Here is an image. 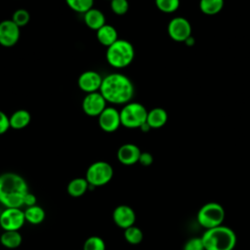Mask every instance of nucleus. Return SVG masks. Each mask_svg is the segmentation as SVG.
<instances>
[{
  "mask_svg": "<svg viewBox=\"0 0 250 250\" xmlns=\"http://www.w3.org/2000/svg\"><path fill=\"white\" fill-rule=\"evenodd\" d=\"M134 91L131 79L119 72L109 73L104 77L100 88V93L106 103L123 105L131 102Z\"/></svg>",
  "mask_w": 250,
  "mask_h": 250,
  "instance_id": "obj_1",
  "label": "nucleus"
},
{
  "mask_svg": "<svg viewBox=\"0 0 250 250\" xmlns=\"http://www.w3.org/2000/svg\"><path fill=\"white\" fill-rule=\"evenodd\" d=\"M28 191L27 183L21 175L14 172L0 175V203L5 208H21Z\"/></svg>",
  "mask_w": 250,
  "mask_h": 250,
  "instance_id": "obj_2",
  "label": "nucleus"
},
{
  "mask_svg": "<svg viewBox=\"0 0 250 250\" xmlns=\"http://www.w3.org/2000/svg\"><path fill=\"white\" fill-rule=\"evenodd\" d=\"M205 250H233L236 234L229 227L218 226L208 229L201 236Z\"/></svg>",
  "mask_w": 250,
  "mask_h": 250,
  "instance_id": "obj_3",
  "label": "nucleus"
},
{
  "mask_svg": "<svg viewBox=\"0 0 250 250\" xmlns=\"http://www.w3.org/2000/svg\"><path fill=\"white\" fill-rule=\"evenodd\" d=\"M135 50L131 42L118 39L106 48L105 59L107 63L114 68H125L134 60Z\"/></svg>",
  "mask_w": 250,
  "mask_h": 250,
  "instance_id": "obj_4",
  "label": "nucleus"
},
{
  "mask_svg": "<svg viewBox=\"0 0 250 250\" xmlns=\"http://www.w3.org/2000/svg\"><path fill=\"white\" fill-rule=\"evenodd\" d=\"M119 113L121 125L129 129L140 128L146 121L147 116V110L145 105L136 102L124 104Z\"/></svg>",
  "mask_w": 250,
  "mask_h": 250,
  "instance_id": "obj_5",
  "label": "nucleus"
},
{
  "mask_svg": "<svg viewBox=\"0 0 250 250\" xmlns=\"http://www.w3.org/2000/svg\"><path fill=\"white\" fill-rule=\"evenodd\" d=\"M113 168L106 161H96L92 163L85 175V179L89 183L90 187L98 188L109 183L113 177Z\"/></svg>",
  "mask_w": 250,
  "mask_h": 250,
  "instance_id": "obj_6",
  "label": "nucleus"
},
{
  "mask_svg": "<svg viewBox=\"0 0 250 250\" xmlns=\"http://www.w3.org/2000/svg\"><path fill=\"white\" fill-rule=\"evenodd\" d=\"M225 209L220 203L208 202L197 213V221L204 229H212L221 226L225 219Z\"/></svg>",
  "mask_w": 250,
  "mask_h": 250,
  "instance_id": "obj_7",
  "label": "nucleus"
},
{
  "mask_svg": "<svg viewBox=\"0 0 250 250\" xmlns=\"http://www.w3.org/2000/svg\"><path fill=\"white\" fill-rule=\"evenodd\" d=\"M25 222L24 213L21 208H5L0 214V227L3 230H20Z\"/></svg>",
  "mask_w": 250,
  "mask_h": 250,
  "instance_id": "obj_8",
  "label": "nucleus"
},
{
  "mask_svg": "<svg viewBox=\"0 0 250 250\" xmlns=\"http://www.w3.org/2000/svg\"><path fill=\"white\" fill-rule=\"evenodd\" d=\"M167 31L174 41L185 42L191 35V25L186 18L176 17L169 21Z\"/></svg>",
  "mask_w": 250,
  "mask_h": 250,
  "instance_id": "obj_9",
  "label": "nucleus"
},
{
  "mask_svg": "<svg viewBox=\"0 0 250 250\" xmlns=\"http://www.w3.org/2000/svg\"><path fill=\"white\" fill-rule=\"evenodd\" d=\"M106 101L103 95L98 92L86 94L82 101V109L90 117H98L106 107Z\"/></svg>",
  "mask_w": 250,
  "mask_h": 250,
  "instance_id": "obj_10",
  "label": "nucleus"
},
{
  "mask_svg": "<svg viewBox=\"0 0 250 250\" xmlns=\"http://www.w3.org/2000/svg\"><path fill=\"white\" fill-rule=\"evenodd\" d=\"M21 29L12 20L0 21V45L3 47H13L20 40Z\"/></svg>",
  "mask_w": 250,
  "mask_h": 250,
  "instance_id": "obj_11",
  "label": "nucleus"
},
{
  "mask_svg": "<svg viewBox=\"0 0 250 250\" xmlns=\"http://www.w3.org/2000/svg\"><path fill=\"white\" fill-rule=\"evenodd\" d=\"M98 123L104 132H115L121 125L119 110L113 106H106L98 116Z\"/></svg>",
  "mask_w": 250,
  "mask_h": 250,
  "instance_id": "obj_12",
  "label": "nucleus"
},
{
  "mask_svg": "<svg viewBox=\"0 0 250 250\" xmlns=\"http://www.w3.org/2000/svg\"><path fill=\"white\" fill-rule=\"evenodd\" d=\"M103 78L101 74L95 70H86L82 72L77 80L78 87L86 94L100 91Z\"/></svg>",
  "mask_w": 250,
  "mask_h": 250,
  "instance_id": "obj_13",
  "label": "nucleus"
},
{
  "mask_svg": "<svg viewBox=\"0 0 250 250\" xmlns=\"http://www.w3.org/2000/svg\"><path fill=\"white\" fill-rule=\"evenodd\" d=\"M112 220L120 229H127L135 225L136 213L132 207L126 204H121L115 207L112 212Z\"/></svg>",
  "mask_w": 250,
  "mask_h": 250,
  "instance_id": "obj_14",
  "label": "nucleus"
},
{
  "mask_svg": "<svg viewBox=\"0 0 250 250\" xmlns=\"http://www.w3.org/2000/svg\"><path fill=\"white\" fill-rule=\"evenodd\" d=\"M141 152L142 151L138 146L128 143L119 146L116 156L121 164L130 166L139 162Z\"/></svg>",
  "mask_w": 250,
  "mask_h": 250,
  "instance_id": "obj_15",
  "label": "nucleus"
},
{
  "mask_svg": "<svg viewBox=\"0 0 250 250\" xmlns=\"http://www.w3.org/2000/svg\"><path fill=\"white\" fill-rule=\"evenodd\" d=\"M84 15V22L92 30H99L102 26H104L105 22V16L104 13L96 8H92L87 11Z\"/></svg>",
  "mask_w": 250,
  "mask_h": 250,
  "instance_id": "obj_16",
  "label": "nucleus"
},
{
  "mask_svg": "<svg viewBox=\"0 0 250 250\" xmlns=\"http://www.w3.org/2000/svg\"><path fill=\"white\" fill-rule=\"evenodd\" d=\"M96 32H97V39L99 43L106 48L112 45L116 40H118L117 30L111 24L105 23Z\"/></svg>",
  "mask_w": 250,
  "mask_h": 250,
  "instance_id": "obj_17",
  "label": "nucleus"
},
{
  "mask_svg": "<svg viewBox=\"0 0 250 250\" xmlns=\"http://www.w3.org/2000/svg\"><path fill=\"white\" fill-rule=\"evenodd\" d=\"M168 120V114L166 110L162 107H154L147 111L146 122L151 127V129L161 128L166 124Z\"/></svg>",
  "mask_w": 250,
  "mask_h": 250,
  "instance_id": "obj_18",
  "label": "nucleus"
},
{
  "mask_svg": "<svg viewBox=\"0 0 250 250\" xmlns=\"http://www.w3.org/2000/svg\"><path fill=\"white\" fill-rule=\"evenodd\" d=\"M10 127L14 130H21L25 128L31 121V115L26 109H18L9 117Z\"/></svg>",
  "mask_w": 250,
  "mask_h": 250,
  "instance_id": "obj_19",
  "label": "nucleus"
},
{
  "mask_svg": "<svg viewBox=\"0 0 250 250\" xmlns=\"http://www.w3.org/2000/svg\"><path fill=\"white\" fill-rule=\"evenodd\" d=\"M90 185L85 178H74L68 183L66 190L70 196L80 197L87 191Z\"/></svg>",
  "mask_w": 250,
  "mask_h": 250,
  "instance_id": "obj_20",
  "label": "nucleus"
},
{
  "mask_svg": "<svg viewBox=\"0 0 250 250\" xmlns=\"http://www.w3.org/2000/svg\"><path fill=\"white\" fill-rule=\"evenodd\" d=\"M21 242L22 237L19 230H4L0 236V243L9 249L18 248Z\"/></svg>",
  "mask_w": 250,
  "mask_h": 250,
  "instance_id": "obj_21",
  "label": "nucleus"
},
{
  "mask_svg": "<svg viewBox=\"0 0 250 250\" xmlns=\"http://www.w3.org/2000/svg\"><path fill=\"white\" fill-rule=\"evenodd\" d=\"M23 213H24L25 221L31 225L41 224L45 220V216H46L44 209L37 204L26 207Z\"/></svg>",
  "mask_w": 250,
  "mask_h": 250,
  "instance_id": "obj_22",
  "label": "nucleus"
},
{
  "mask_svg": "<svg viewBox=\"0 0 250 250\" xmlns=\"http://www.w3.org/2000/svg\"><path fill=\"white\" fill-rule=\"evenodd\" d=\"M224 7V0H199L200 11L207 16L219 14Z\"/></svg>",
  "mask_w": 250,
  "mask_h": 250,
  "instance_id": "obj_23",
  "label": "nucleus"
},
{
  "mask_svg": "<svg viewBox=\"0 0 250 250\" xmlns=\"http://www.w3.org/2000/svg\"><path fill=\"white\" fill-rule=\"evenodd\" d=\"M124 238L129 244L137 245L142 242L144 238V233L140 228L134 225L124 229Z\"/></svg>",
  "mask_w": 250,
  "mask_h": 250,
  "instance_id": "obj_24",
  "label": "nucleus"
},
{
  "mask_svg": "<svg viewBox=\"0 0 250 250\" xmlns=\"http://www.w3.org/2000/svg\"><path fill=\"white\" fill-rule=\"evenodd\" d=\"M66 5L74 12L85 14L93 8L94 0H65Z\"/></svg>",
  "mask_w": 250,
  "mask_h": 250,
  "instance_id": "obj_25",
  "label": "nucleus"
},
{
  "mask_svg": "<svg viewBox=\"0 0 250 250\" xmlns=\"http://www.w3.org/2000/svg\"><path fill=\"white\" fill-rule=\"evenodd\" d=\"M156 8L165 14L176 12L180 7V0H155Z\"/></svg>",
  "mask_w": 250,
  "mask_h": 250,
  "instance_id": "obj_26",
  "label": "nucleus"
},
{
  "mask_svg": "<svg viewBox=\"0 0 250 250\" xmlns=\"http://www.w3.org/2000/svg\"><path fill=\"white\" fill-rule=\"evenodd\" d=\"M83 250H105V243L102 237L92 235L85 240Z\"/></svg>",
  "mask_w": 250,
  "mask_h": 250,
  "instance_id": "obj_27",
  "label": "nucleus"
},
{
  "mask_svg": "<svg viewBox=\"0 0 250 250\" xmlns=\"http://www.w3.org/2000/svg\"><path fill=\"white\" fill-rule=\"evenodd\" d=\"M11 20L21 28L29 22L30 15L29 12L25 9H18L14 12Z\"/></svg>",
  "mask_w": 250,
  "mask_h": 250,
  "instance_id": "obj_28",
  "label": "nucleus"
},
{
  "mask_svg": "<svg viewBox=\"0 0 250 250\" xmlns=\"http://www.w3.org/2000/svg\"><path fill=\"white\" fill-rule=\"evenodd\" d=\"M109 2L111 11L117 16H123L129 10L128 0H111Z\"/></svg>",
  "mask_w": 250,
  "mask_h": 250,
  "instance_id": "obj_29",
  "label": "nucleus"
},
{
  "mask_svg": "<svg viewBox=\"0 0 250 250\" xmlns=\"http://www.w3.org/2000/svg\"><path fill=\"white\" fill-rule=\"evenodd\" d=\"M184 250H205L201 237H192L188 239L184 246Z\"/></svg>",
  "mask_w": 250,
  "mask_h": 250,
  "instance_id": "obj_30",
  "label": "nucleus"
},
{
  "mask_svg": "<svg viewBox=\"0 0 250 250\" xmlns=\"http://www.w3.org/2000/svg\"><path fill=\"white\" fill-rule=\"evenodd\" d=\"M9 116L2 110H0V135L5 134L10 129Z\"/></svg>",
  "mask_w": 250,
  "mask_h": 250,
  "instance_id": "obj_31",
  "label": "nucleus"
},
{
  "mask_svg": "<svg viewBox=\"0 0 250 250\" xmlns=\"http://www.w3.org/2000/svg\"><path fill=\"white\" fill-rule=\"evenodd\" d=\"M153 162V156L151 155V153L145 151V152H141L140 158H139V163L143 166H149L151 165Z\"/></svg>",
  "mask_w": 250,
  "mask_h": 250,
  "instance_id": "obj_32",
  "label": "nucleus"
},
{
  "mask_svg": "<svg viewBox=\"0 0 250 250\" xmlns=\"http://www.w3.org/2000/svg\"><path fill=\"white\" fill-rule=\"evenodd\" d=\"M37 202V198L36 196L31 193L30 191L27 192V194L24 196V199H23V205H25L26 207L28 206H32V205H35Z\"/></svg>",
  "mask_w": 250,
  "mask_h": 250,
  "instance_id": "obj_33",
  "label": "nucleus"
},
{
  "mask_svg": "<svg viewBox=\"0 0 250 250\" xmlns=\"http://www.w3.org/2000/svg\"><path fill=\"white\" fill-rule=\"evenodd\" d=\"M139 129H141V131L142 132H144V133H146V132H148L150 129H151V127L148 125V123L146 121Z\"/></svg>",
  "mask_w": 250,
  "mask_h": 250,
  "instance_id": "obj_34",
  "label": "nucleus"
},
{
  "mask_svg": "<svg viewBox=\"0 0 250 250\" xmlns=\"http://www.w3.org/2000/svg\"><path fill=\"white\" fill-rule=\"evenodd\" d=\"M185 43H186L187 46H193L194 43H195V39H194V37H193L192 35H190V36L185 41Z\"/></svg>",
  "mask_w": 250,
  "mask_h": 250,
  "instance_id": "obj_35",
  "label": "nucleus"
},
{
  "mask_svg": "<svg viewBox=\"0 0 250 250\" xmlns=\"http://www.w3.org/2000/svg\"><path fill=\"white\" fill-rule=\"evenodd\" d=\"M108 1H111V0H108Z\"/></svg>",
  "mask_w": 250,
  "mask_h": 250,
  "instance_id": "obj_36",
  "label": "nucleus"
}]
</instances>
